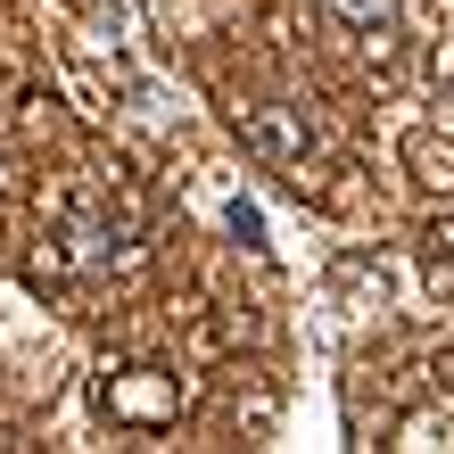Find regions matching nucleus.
<instances>
[{"instance_id":"f257e3e1","label":"nucleus","mask_w":454,"mask_h":454,"mask_svg":"<svg viewBox=\"0 0 454 454\" xmlns=\"http://www.w3.org/2000/svg\"><path fill=\"white\" fill-rule=\"evenodd\" d=\"M323 9L347 25V34H388L396 25V0H323Z\"/></svg>"},{"instance_id":"f03ea898","label":"nucleus","mask_w":454,"mask_h":454,"mask_svg":"<svg viewBox=\"0 0 454 454\" xmlns=\"http://www.w3.org/2000/svg\"><path fill=\"white\" fill-rule=\"evenodd\" d=\"M108 405H116V413H174V388H166V380H116Z\"/></svg>"}]
</instances>
